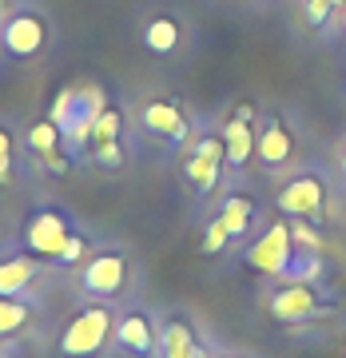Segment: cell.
Listing matches in <instances>:
<instances>
[{
	"label": "cell",
	"instance_id": "21",
	"mask_svg": "<svg viewBox=\"0 0 346 358\" xmlns=\"http://www.w3.org/2000/svg\"><path fill=\"white\" fill-rule=\"evenodd\" d=\"M13 183V136L8 128H0V187Z\"/></svg>",
	"mask_w": 346,
	"mask_h": 358
},
{
	"label": "cell",
	"instance_id": "24",
	"mask_svg": "<svg viewBox=\"0 0 346 358\" xmlns=\"http://www.w3.org/2000/svg\"><path fill=\"white\" fill-rule=\"evenodd\" d=\"M92 148H96V164H103V167H120V164H124V152H120V140L92 143Z\"/></svg>",
	"mask_w": 346,
	"mask_h": 358
},
{
	"label": "cell",
	"instance_id": "6",
	"mask_svg": "<svg viewBox=\"0 0 346 358\" xmlns=\"http://www.w3.org/2000/svg\"><path fill=\"white\" fill-rule=\"evenodd\" d=\"M267 310L275 322H310L322 315V303L310 282H282L279 291H271Z\"/></svg>",
	"mask_w": 346,
	"mask_h": 358
},
{
	"label": "cell",
	"instance_id": "17",
	"mask_svg": "<svg viewBox=\"0 0 346 358\" xmlns=\"http://www.w3.org/2000/svg\"><path fill=\"white\" fill-rule=\"evenodd\" d=\"M32 319V307L28 299H0V338H13L20 334Z\"/></svg>",
	"mask_w": 346,
	"mask_h": 358
},
{
	"label": "cell",
	"instance_id": "19",
	"mask_svg": "<svg viewBox=\"0 0 346 358\" xmlns=\"http://www.w3.org/2000/svg\"><path fill=\"white\" fill-rule=\"evenodd\" d=\"M28 143H32L40 155H48V152H56V143H64V136H60V128H56L52 120H44V124H36V128L28 131Z\"/></svg>",
	"mask_w": 346,
	"mask_h": 358
},
{
	"label": "cell",
	"instance_id": "14",
	"mask_svg": "<svg viewBox=\"0 0 346 358\" xmlns=\"http://www.w3.org/2000/svg\"><path fill=\"white\" fill-rule=\"evenodd\" d=\"M255 155L267 167H282L291 159V136H287V128H282L279 120H271L267 128H263V136L255 140Z\"/></svg>",
	"mask_w": 346,
	"mask_h": 358
},
{
	"label": "cell",
	"instance_id": "20",
	"mask_svg": "<svg viewBox=\"0 0 346 358\" xmlns=\"http://www.w3.org/2000/svg\"><path fill=\"white\" fill-rule=\"evenodd\" d=\"M108 140H120V112L103 108L96 128H92V143H108Z\"/></svg>",
	"mask_w": 346,
	"mask_h": 358
},
{
	"label": "cell",
	"instance_id": "28",
	"mask_svg": "<svg viewBox=\"0 0 346 358\" xmlns=\"http://www.w3.org/2000/svg\"><path fill=\"white\" fill-rule=\"evenodd\" d=\"M155 358H159V355H155Z\"/></svg>",
	"mask_w": 346,
	"mask_h": 358
},
{
	"label": "cell",
	"instance_id": "16",
	"mask_svg": "<svg viewBox=\"0 0 346 358\" xmlns=\"http://www.w3.org/2000/svg\"><path fill=\"white\" fill-rule=\"evenodd\" d=\"M219 167H223V155L192 152V159H187V179H192L199 192H211V187L219 183Z\"/></svg>",
	"mask_w": 346,
	"mask_h": 358
},
{
	"label": "cell",
	"instance_id": "12",
	"mask_svg": "<svg viewBox=\"0 0 346 358\" xmlns=\"http://www.w3.org/2000/svg\"><path fill=\"white\" fill-rule=\"evenodd\" d=\"M159 358H211V355L195 343V334H192L187 322L171 319V322H164V331H159Z\"/></svg>",
	"mask_w": 346,
	"mask_h": 358
},
{
	"label": "cell",
	"instance_id": "27",
	"mask_svg": "<svg viewBox=\"0 0 346 358\" xmlns=\"http://www.w3.org/2000/svg\"><path fill=\"white\" fill-rule=\"evenodd\" d=\"M343 167H346V155H343Z\"/></svg>",
	"mask_w": 346,
	"mask_h": 358
},
{
	"label": "cell",
	"instance_id": "25",
	"mask_svg": "<svg viewBox=\"0 0 346 358\" xmlns=\"http://www.w3.org/2000/svg\"><path fill=\"white\" fill-rule=\"evenodd\" d=\"M326 13H331V0H307V20L310 24H322Z\"/></svg>",
	"mask_w": 346,
	"mask_h": 358
},
{
	"label": "cell",
	"instance_id": "1",
	"mask_svg": "<svg viewBox=\"0 0 346 358\" xmlns=\"http://www.w3.org/2000/svg\"><path fill=\"white\" fill-rule=\"evenodd\" d=\"M103 112V92L100 88H68L60 92L56 100H52V112L48 120L60 128L68 148H84L92 140V128H96V120Z\"/></svg>",
	"mask_w": 346,
	"mask_h": 358
},
{
	"label": "cell",
	"instance_id": "7",
	"mask_svg": "<svg viewBox=\"0 0 346 358\" xmlns=\"http://www.w3.org/2000/svg\"><path fill=\"white\" fill-rule=\"evenodd\" d=\"M322 207H326V183L319 176H295L287 187L279 192V211L282 215H295V219H315L322 215Z\"/></svg>",
	"mask_w": 346,
	"mask_h": 358
},
{
	"label": "cell",
	"instance_id": "8",
	"mask_svg": "<svg viewBox=\"0 0 346 358\" xmlns=\"http://www.w3.org/2000/svg\"><path fill=\"white\" fill-rule=\"evenodd\" d=\"M115 343L136 358H155L159 355V331H155V322L147 319L143 310H128V315L115 319Z\"/></svg>",
	"mask_w": 346,
	"mask_h": 358
},
{
	"label": "cell",
	"instance_id": "26",
	"mask_svg": "<svg viewBox=\"0 0 346 358\" xmlns=\"http://www.w3.org/2000/svg\"><path fill=\"white\" fill-rule=\"evenodd\" d=\"M331 4H343V0H331Z\"/></svg>",
	"mask_w": 346,
	"mask_h": 358
},
{
	"label": "cell",
	"instance_id": "10",
	"mask_svg": "<svg viewBox=\"0 0 346 358\" xmlns=\"http://www.w3.org/2000/svg\"><path fill=\"white\" fill-rule=\"evenodd\" d=\"M40 267L36 255H13L0 263V299H28Z\"/></svg>",
	"mask_w": 346,
	"mask_h": 358
},
{
	"label": "cell",
	"instance_id": "11",
	"mask_svg": "<svg viewBox=\"0 0 346 358\" xmlns=\"http://www.w3.org/2000/svg\"><path fill=\"white\" fill-rule=\"evenodd\" d=\"M251 120H255V112H251V103H243V108L235 112V120L227 124L223 148H227V164H231V167H243L247 159L255 155V136H251Z\"/></svg>",
	"mask_w": 346,
	"mask_h": 358
},
{
	"label": "cell",
	"instance_id": "2",
	"mask_svg": "<svg viewBox=\"0 0 346 358\" xmlns=\"http://www.w3.org/2000/svg\"><path fill=\"white\" fill-rule=\"evenodd\" d=\"M115 334V319L108 307H88L68 322V331L60 334V355L64 358H96Z\"/></svg>",
	"mask_w": 346,
	"mask_h": 358
},
{
	"label": "cell",
	"instance_id": "15",
	"mask_svg": "<svg viewBox=\"0 0 346 358\" xmlns=\"http://www.w3.org/2000/svg\"><path fill=\"white\" fill-rule=\"evenodd\" d=\"M215 219L227 227L231 239H243L247 231H251V223H255V203H251L247 195H227Z\"/></svg>",
	"mask_w": 346,
	"mask_h": 358
},
{
	"label": "cell",
	"instance_id": "23",
	"mask_svg": "<svg viewBox=\"0 0 346 358\" xmlns=\"http://www.w3.org/2000/svg\"><path fill=\"white\" fill-rule=\"evenodd\" d=\"M227 239H231V235H227V227H223V223L215 219V223L207 227V235H203V251H207V255H219V251L227 247Z\"/></svg>",
	"mask_w": 346,
	"mask_h": 358
},
{
	"label": "cell",
	"instance_id": "22",
	"mask_svg": "<svg viewBox=\"0 0 346 358\" xmlns=\"http://www.w3.org/2000/svg\"><path fill=\"white\" fill-rule=\"evenodd\" d=\"M80 259H88V239L72 231V239L64 243V251H60V259H56V263H64V267H68V263H80Z\"/></svg>",
	"mask_w": 346,
	"mask_h": 358
},
{
	"label": "cell",
	"instance_id": "4",
	"mask_svg": "<svg viewBox=\"0 0 346 358\" xmlns=\"http://www.w3.org/2000/svg\"><path fill=\"white\" fill-rule=\"evenodd\" d=\"M295 235H291V223H275V227H267V235L259 239L251 251H247V263L255 271H263V275H271V279H291V263H295Z\"/></svg>",
	"mask_w": 346,
	"mask_h": 358
},
{
	"label": "cell",
	"instance_id": "3",
	"mask_svg": "<svg viewBox=\"0 0 346 358\" xmlns=\"http://www.w3.org/2000/svg\"><path fill=\"white\" fill-rule=\"evenodd\" d=\"M128 287V259L124 251H96L92 259H84V271H80V291L88 299H115V294Z\"/></svg>",
	"mask_w": 346,
	"mask_h": 358
},
{
	"label": "cell",
	"instance_id": "13",
	"mask_svg": "<svg viewBox=\"0 0 346 358\" xmlns=\"http://www.w3.org/2000/svg\"><path fill=\"white\" fill-rule=\"evenodd\" d=\"M143 124L152 131H159V136H167V140H175V143L187 140V120H183V112L175 103H147L143 108Z\"/></svg>",
	"mask_w": 346,
	"mask_h": 358
},
{
	"label": "cell",
	"instance_id": "9",
	"mask_svg": "<svg viewBox=\"0 0 346 358\" xmlns=\"http://www.w3.org/2000/svg\"><path fill=\"white\" fill-rule=\"evenodd\" d=\"M4 48L13 52V56H36L44 48V24H40L36 16H13V20H4Z\"/></svg>",
	"mask_w": 346,
	"mask_h": 358
},
{
	"label": "cell",
	"instance_id": "5",
	"mask_svg": "<svg viewBox=\"0 0 346 358\" xmlns=\"http://www.w3.org/2000/svg\"><path fill=\"white\" fill-rule=\"evenodd\" d=\"M68 239H72V223L56 207H40L24 223V247H28V255H36V259H60Z\"/></svg>",
	"mask_w": 346,
	"mask_h": 358
},
{
	"label": "cell",
	"instance_id": "18",
	"mask_svg": "<svg viewBox=\"0 0 346 358\" xmlns=\"http://www.w3.org/2000/svg\"><path fill=\"white\" fill-rule=\"evenodd\" d=\"M143 44H147L152 52H171L175 44H180V28L171 24V20H152L147 32H143Z\"/></svg>",
	"mask_w": 346,
	"mask_h": 358
}]
</instances>
